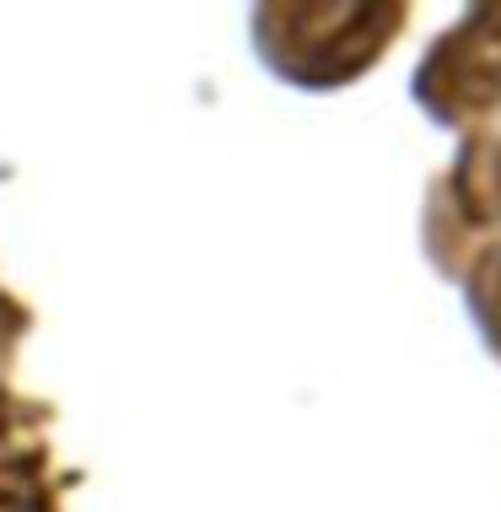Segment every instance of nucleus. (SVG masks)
Listing matches in <instances>:
<instances>
[]
</instances>
